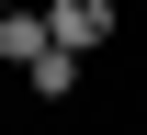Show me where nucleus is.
<instances>
[{"label": "nucleus", "mask_w": 147, "mask_h": 135, "mask_svg": "<svg viewBox=\"0 0 147 135\" xmlns=\"http://www.w3.org/2000/svg\"><path fill=\"white\" fill-rule=\"evenodd\" d=\"M113 23H125L113 0H45V34L68 45V57H91V45H113Z\"/></svg>", "instance_id": "f257e3e1"}, {"label": "nucleus", "mask_w": 147, "mask_h": 135, "mask_svg": "<svg viewBox=\"0 0 147 135\" xmlns=\"http://www.w3.org/2000/svg\"><path fill=\"white\" fill-rule=\"evenodd\" d=\"M45 45H57L45 34V0H34V11H0V57H11V68H34Z\"/></svg>", "instance_id": "f03ea898"}, {"label": "nucleus", "mask_w": 147, "mask_h": 135, "mask_svg": "<svg viewBox=\"0 0 147 135\" xmlns=\"http://www.w3.org/2000/svg\"><path fill=\"white\" fill-rule=\"evenodd\" d=\"M23 79H34V101H68V90H79V57H68V45H45Z\"/></svg>", "instance_id": "7ed1b4c3"}, {"label": "nucleus", "mask_w": 147, "mask_h": 135, "mask_svg": "<svg viewBox=\"0 0 147 135\" xmlns=\"http://www.w3.org/2000/svg\"><path fill=\"white\" fill-rule=\"evenodd\" d=\"M0 11H34V0H0Z\"/></svg>", "instance_id": "20e7f679"}]
</instances>
